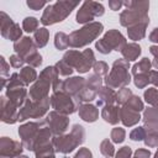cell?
Masks as SVG:
<instances>
[{"instance_id": "obj_1", "label": "cell", "mask_w": 158, "mask_h": 158, "mask_svg": "<svg viewBox=\"0 0 158 158\" xmlns=\"http://www.w3.org/2000/svg\"><path fill=\"white\" fill-rule=\"evenodd\" d=\"M59 79V74L56 69V67H47L44 68L40 78L31 85L30 91H28V98L32 101H38L48 98L49 95V89L53 86V84Z\"/></svg>"}, {"instance_id": "obj_2", "label": "cell", "mask_w": 158, "mask_h": 158, "mask_svg": "<svg viewBox=\"0 0 158 158\" xmlns=\"http://www.w3.org/2000/svg\"><path fill=\"white\" fill-rule=\"evenodd\" d=\"M85 141V130L81 125H73L70 133L56 136L53 138V146L56 153L67 154L73 152L78 146L84 143Z\"/></svg>"}, {"instance_id": "obj_3", "label": "cell", "mask_w": 158, "mask_h": 158, "mask_svg": "<svg viewBox=\"0 0 158 158\" xmlns=\"http://www.w3.org/2000/svg\"><path fill=\"white\" fill-rule=\"evenodd\" d=\"M78 5V1H57L54 4H49L46 6L40 21L43 26L62 22Z\"/></svg>"}, {"instance_id": "obj_4", "label": "cell", "mask_w": 158, "mask_h": 158, "mask_svg": "<svg viewBox=\"0 0 158 158\" xmlns=\"http://www.w3.org/2000/svg\"><path fill=\"white\" fill-rule=\"evenodd\" d=\"M130 69V62L126 59H116L109 72V74L105 77V86H109L111 89H122L127 88V85L131 81V75L128 73Z\"/></svg>"}, {"instance_id": "obj_5", "label": "cell", "mask_w": 158, "mask_h": 158, "mask_svg": "<svg viewBox=\"0 0 158 158\" xmlns=\"http://www.w3.org/2000/svg\"><path fill=\"white\" fill-rule=\"evenodd\" d=\"M104 30L101 22L93 21L88 25H84L81 28L73 31L69 35V47L72 48H83L91 43Z\"/></svg>"}, {"instance_id": "obj_6", "label": "cell", "mask_w": 158, "mask_h": 158, "mask_svg": "<svg viewBox=\"0 0 158 158\" xmlns=\"http://www.w3.org/2000/svg\"><path fill=\"white\" fill-rule=\"evenodd\" d=\"M51 107L57 111L60 112L63 115H70L74 114L75 111H78L79 106L81 105L80 100L78 98H74L69 94H67L65 91H56L51 95Z\"/></svg>"}, {"instance_id": "obj_7", "label": "cell", "mask_w": 158, "mask_h": 158, "mask_svg": "<svg viewBox=\"0 0 158 158\" xmlns=\"http://www.w3.org/2000/svg\"><path fill=\"white\" fill-rule=\"evenodd\" d=\"M51 105V99L49 96L38 100V101H32L30 98L25 101V104L19 109V121H25L27 118H41L43 117Z\"/></svg>"}, {"instance_id": "obj_8", "label": "cell", "mask_w": 158, "mask_h": 158, "mask_svg": "<svg viewBox=\"0 0 158 158\" xmlns=\"http://www.w3.org/2000/svg\"><path fill=\"white\" fill-rule=\"evenodd\" d=\"M26 85L20 78L19 73H12L11 77H9V81L6 84V98L16 105L19 109L25 104L27 100V90L25 88Z\"/></svg>"}, {"instance_id": "obj_9", "label": "cell", "mask_w": 158, "mask_h": 158, "mask_svg": "<svg viewBox=\"0 0 158 158\" xmlns=\"http://www.w3.org/2000/svg\"><path fill=\"white\" fill-rule=\"evenodd\" d=\"M47 125L46 121H35V122H26L19 128V136L21 138V143L23 148L35 152L36 147V139L38 137V133L41 128Z\"/></svg>"}, {"instance_id": "obj_10", "label": "cell", "mask_w": 158, "mask_h": 158, "mask_svg": "<svg viewBox=\"0 0 158 158\" xmlns=\"http://www.w3.org/2000/svg\"><path fill=\"white\" fill-rule=\"evenodd\" d=\"M104 12H105V10H104L102 4L96 2V1H84L77 12L75 21L78 23L88 25V23L93 22V20L95 17L102 16Z\"/></svg>"}, {"instance_id": "obj_11", "label": "cell", "mask_w": 158, "mask_h": 158, "mask_svg": "<svg viewBox=\"0 0 158 158\" xmlns=\"http://www.w3.org/2000/svg\"><path fill=\"white\" fill-rule=\"evenodd\" d=\"M0 25L1 36L4 38L10 40L14 43L22 38V28H20V25L14 22L12 19L4 11L0 12Z\"/></svg>"}, {"instance_id": "obj_12", "label": "cell", "mask_w": 158, "mask_h": 158, "mask_svg": "<svg viewBox=\"0 0 158 158\" xmlns=\"http://www.w3.org/2000/svg\"><path fill=\"white\" fill-rule=\"evenodd\" d=\"M46 123L49 127V130L52 131V133L54 136H60L64 135L65 131L68 130L69 126V117L68 115H63L60 112L57 111H51L47 117H46Z\"/></svg>"}, {"instance_id": "obj_13", "label": "cell", "mask_w": 158, "mask_h": 158, "mask_svg": "<svg viewBox=\"0 0 158 158\" xmlns=\"http://www.w3.org/2000/svg\"><path fill=\"white\" fill-rule=\"evenodd\" d=\"M141 22H148L149 23L148 15L142 12V11H137V10H132V9H126L120 15V23L123 27L128 28V27L135 26V25L141 23Z\"/></svg>"}, {"instance_id": "obj_14", "label": "cell", "mask_w": 158, "mask_h": 158, "mask_svg": "<svg viewBox=\"0 0 158 158\" xmlns=\"http://www.w3.org/2000/svg\"><path fill=\"white\" fill-rule=\"evenodd\" d=\"M23 151L22 143L14 141L9 137H1L0 139V157H9V158H16L21 156Z\"/></svg>"}, {"instance_id": "obj_15", "label": "cell", "mask_w": 158, "mask_h": 158, "mask_svg": "<svg viewBox=\"0 0 158 158\" xmlns=\"http://www.w3.org/2000/svg\"><path fill=\"white\" fill-rule=\"evenodd\" d=\"M0 109H1V121L2 122L12 125L19 121V107L16 105H14L6 96L1 98Z\"/></svg>"}, {"instance_id": "obj_16", "label": "cell", "mask_w": 158, "mask_h": 158, "mask_svg": "<svg viewBox=\"0 0 158 158\" xmlns=\"http://www.w3.org/2000/svg\"><path fill=\"white\" fill-rule=\"evenodd\" d=\"M102 40L107 43V46L111 48V51L114 49V51H116V52H121V51L123 49V47L127 44L126 38H125V37L122 36V33H121L120 31H117V30H109V31L104 35Z\"/></svg>"}, {"instance_id": "obj_17", "label": "cell", "mask_w": 158, "mask_h": 158, "mask_svg": "<svg viewBox=\"0 0 158 158\" xmlns=\"http://www.w3.org/2000/svg\"><path fill=\"white\" fill-rule=\"evenodd\" d=\"M14 51L16 52V54H19L20 57L26 59L28 56L37 52V46H36L33 38L22 37L21 40H19L17 42L14 43Z\"/></svg>"}, {"instance_id": "obj_18", "label": "cell", "mask_w": 158, "mask_h": 158, "mask_svg": "<svg viewBox=\"0 0 158 158\" xmlns=\"http://www.w3.org/2000/svg\"><path fill=\"white\" fill-rule=\"evenodd\" d=\"M85 83H86V79H84L81 77H72V78H68V79L63 80L62 91H65L67 94L77 98L78 94L85 86Z\"/></svg>"}, {"instance_id": "obj_19", "label": "cell", "mask_w": 158, "mask_h": 158, "mask_svg": "<svg viewBox=\"0 0 158 158\" xmlns=\"http://www.w3.org/2000/svg\"><path fill=\"white\" fill-rule=\"evenodd\" d=\"M141 115L139 112L127 107V106H122L120 107V121L123 123V126L126 127H132L138 123V121L141 120Z\"/></svg>"}, {"instance_id": "obj_20", "label": "cell", "mask_w": 158, "mask_h": 158, "mask_svg": "<svg viewBox=\"0 0 158 158\" xmlns=\"http://www.w3.org/2000/svg\"><path fill=\"white\" fill-rule=\"evenodd\" d=\"M94 64H95L94 52L90 48H88V49H84L81 52L80 60H79V64L75 68V70L79 73H86V72H89V69H91L94 67Z\"/></svg>"}, {"instance_id": "obj_21", "label": "cell", "mask_w": 158, "mask_h": 158, "mask_svg": "<svg viewBox=\"0 0 158 158\" xmlns=\"http://www.w3.org/2000/svg\"><path fill=\"white\" fill-rule=\"evenodd\" d=\"M116 91L109 86H102L98 93L96 105L98 106H106V105H114L116 102Z\"/></svg>"}, {"instance_id": "obj_22", "label": "cell", "mask_w": 158, "mask_h": 158, "mask_svg": "<svg viewBox=\"0 0 158 158\" xmlns=\"http://www.w3.org/2000/svg\"><path fill=\"white\" fill-rule=\"evenodd\" d=\"M78 114L85 122H95L99 118V109L91 104H81L78 109Z\"/></svg>"}, {"instance_id": "obj_23", "label": "cell", "mask_w": 158, "mask_h": 158, "mask_svg": "<svg viewBox=\"0 0 158 158\" xmlns=\"http://www.w3.org/2000/svg\"><path fill=\"white\" fill-rule=\"evenodd\" d=\"M101 117L110 125H116L120 121V107L118 105H106L101 110Z\"/></svg>"}, {"instance_id": "obj_24", "label": "cell", "mask_w": 158, "mask_h": 158, "mask_svg": "<svg viewBox=\"0 0 158 158\" xmlns=\"http://www.w3.org/2000/svg\"><path fill=\"white\" fill-rule=\"evenodd\" d=\"M141 47L139 44L132 42V43H127L123 49L121 51V54L123 57V59H126L127 62H131V60H136L139 56H141Z\"/></svg>"}, {"instance_id": "obj_25", "label": "cell", "mask_w": 158, "mask_h": 158, "mask_svg": "<svg viewBox=\"0 0 158 158\" xmlns=\"http://www.w3.org/2000/svg\"><path fill=\"white\" fill-rule=\"evenodd\" d=\"M147 26H148V22H141V23H137V25H135V26L128 27V28H127V33H128L130 40L139 41V40H142V38H144Z\"/></svg>"}, {"instance_id": "obj_26", "label": "cell", "mask_w": 158, "mask_h": 158, "mask_svg": "<svg viewBox=\"0 0 158 158\" xmlns=\"http://www.w3.org/2000/svg\"><path fill=\"white\" fill-rule=\"evenodd\" d=\"M54 153H56V151H54L53 141L52 142H47L44 144H41L35 149L36 158H56Z\"/></svg>"}, {"instance_id": "obj_27", "label": "cell", "mask_w": 158, "mask_h": 158, "mask_svg": "<svg viewBox=\"0 0 158 158\" xmlns=\"http://www.w3.org/2000/svg\"><path fill=\"white\" fill-rule=\"evenodd\" d=\"M20 78L21 80L23 81L25 85H30V84H33L36 80H37V72L35 70V68L27 65V67H23L21 68L20 70Z\"/></svg>"}, {"instance_id": "obj_28", "label": "cell", "mask_w": 158, "mask_h": 158, "mask_svg": "<svg viewBox=\"0 0 158 158\" xmlns=\"http://www.w3.org/2000/svg\"><path fill=\"white\" fill-rule=\"evenodd\" d=\"M49 38V31L46 27H40L35 33H33V41L37 46V48H42L47 44Z\"/></svg>"}, {"instance_id": "obj_29", "label": "cell", "mask_w": 158, "mask_h": 158, "mask_svg": "<svg viewBox=\"0 0 158 158\" xmlns=\"http://www.w3.org/2000/svg\"><path fill=\"white\" fill-rule=\"evenodd\" d=\"M80 56H81V52H79V51H77V49H69V51H67V52L64 53V56H63L62 59H63L67 64H69L73 69H75V68L78 67V64H79Z\"/></svg>"}, {"instance_id": "obj_30", "label": "cell", "mask_w": 158, "mask_h": 158, "mask_svg": "<svg viewBox=\"0 0 158 158\" xmlns=\"http://www.w3.org/2000/svg\"><path fill=\"white\" fill-rule=\"evenodd\" d=\"M151 68H152V62L148 58H142L138 63H136L132 67V74L133 77L138 74H144V73H148Z\"/></svg>"}, {"instance_id": "obj_31", "label": "cell", "mask_w": 158, "mask_h": 158, "mask_svg": "<svg viewBox=\"0 0 158 158\" xmlns=\"http://www.w3.org/2000/svg\"><path fill=\"white\" fill-rule=\"evenodd\" d=\"M98 93H99V91H96V90H94V89H91V88L86 86V84H85V86H84V88H83V90L78 94V96H77V98H78L80 101L90 102V101H93V100H95V99H96Z\"/></svg>"}, {"instance_id": "obj_32", "label": "cell", "mask_w": 158, "mask_h": 158, "mask_svg": "<svg viewBox=\"0 0 158 158\" xmlns=\"http://www.w3.org/2000/svg\"><path fill=\"white\" fill-rule=\"evenodd\" d=\"M54 46L59 51H64L69 47V36L64 32H57L54 36Z\"/></svg>"}, {"instance_id": "obj_33", "label": "cell", "mask_w": 158, "mask_h": 158, "mask_svg": "<svg viewBox=\"0 0 158 158\" xmlns=\"http://www.w3.org/2000/svg\"><path fill=\"white\" fill-rule=\"evenodd\" d=\"M123 6H126V9H132V10H137V11H142L144 14L148 12L149 9V2L148 1H123Z\"/></svg>"}, {"instance_id": "obj_34", "label": "cell", "mask_w": 158, "mask_h": 158, "mask_svg": "<svg viewBox=\"0 0 158 158\" xmlns=\"http://www.w3.org/2000/svg\"><path fill=\"white\" fill-rule=\"evenodd\" d=\"M143 98L146 100L147 104H149L153 107L158 106V89L156 88H148L144 93H143Z\"/></svg>"}, {"instance_id": "obj_35", "label": "cell", "mask_w": 158, "mask_h": 158, "mask_svg": "<svg viewBox=\"0 0 158 158\" xmlns=\"http://www.w3.org/2000/svg\"><path fill=\"white\" fill-rule=\"evenodd\" d=\"M38 25H40V21L36 17L28 16V17H26L22 21V30L26 31V32H28V33H31V32L35 33L38 30Z\"/></svg>"}, {"instance_id": "obj_36", "label": "cell", "mask_w": 158, "mask_h": 158, "mask_svg": "<svg viewBox=\"0 0 158 158\" xmlns=\"http://www.w3.org/2000/svg\"><path fill=\"white\" fill-rule=\"evenodd\" d=\"M100 152L104 157L106 158H112L115 156V148H114V144L109 139V138H105L101 143H100Z\"/></svg>"}, {"instance_id": "obj_37", "label": "cell", "mask_w": 158, "mask_h": 158, "mask_svg": "<svg viewBox=\"0 0 158 158\" xmlns=\"http://www.w3.org/2000/svg\"><path fill=\"white\" fill-rule=\"evenodd\" d=\"M132 95H133V94H132L131 89H128V88H122V89H120L118 93L116 94V102H117V105L123 106V105L130 100V98H131Z\"/></svg>"}, {"instance_id": "obj_38", "label": "cell", "mask_w": 158, "mask_h": 158, "mask_svg": "<svg viewBox=\"0 0 158 158\" xmlns=\"http://www.w3.org/2000/svg\"><path fill=\"white\" fill-rule=\"evenodd\" d=\"M0 63H1V67H0V74H1V84H0V88H4L6 81H9L7 79V75H9V69H10V63H7L5 60L4 57H0Z\"/></svg>"}, {"instance_id": "obj_39", "label": "cell", "mask_w": 158, "mask_h": 158, "mask_svg": "<svg viewBox=\"0 0 158 158\" xmlns=\"http://www.w3.org/2000/svg\"><path fill=\"white\" fill-rule=\"evenodd\" d=\"M125 106H127V107H130V109H132V110H135V111H137V112H141V111L144 109L143 101L141 100V98H138V96H136V95H132V96L130 98V100L125 104Z\"/></svg>"}, {"instance_id": "obj_40", "label": "cell", "mask_w": 158, "mask_h": 158, "mask_svg": "<svg viewBox=\"0 0 158 158\" xmlns=\"http://www.w3.org/2000/svg\"><path fill=\"white\" fill-rule=\"evenodd\" d=\"M54 67H56V69H57L58 74H59V75H62V77L72 75V73H73V70H74V69H73L69 64H67L63 59H60L59 62H57Z\"/></svg>"}, {"instance_id": "obj_41", "label": "cell", "mask_w": 158, "mask_h": 158, "mask_svg": "<svg viewBox=\"0 0 158 158\" xmlns=\"http://www.w3.org/2000/svg\"><path fill=\"white\" fill-rule=\"evenodd\" d=\"M125 137H126V131L121 127H115L111 130V133H110V138L114 143H122L125 141Z\"/></svg>"}, {"instance_id": "obj_42", "label": "cell", "mask_w": 158, "mask_h": 158, "mask_svg": "<svg viewBox=\"0 0 158 158\" xmlns=\"http://www.w3.org/2000/svg\"><path fill=\"white\" fill-rule=\"evenodd\" d=\"M142 120H143V122H158V111H157V109L153 107V106L146 109L143 111Z\"/></svg>"}, {"instance_id": "obj_43", "label": "cell", "mask_w": 158, "mask_h": 158, "mask_svg": "<svg viewBox=\"0 0 158 158\" xmlns=\"http://www.w3.org/2000/svg\"><path fill=\"white\" fill-rule=\"evenodd\" d=\"M86 86H89V88H91V89H94V90H96V91H99L101 88H102V79L99 77V75H96V74H91L88 79H86Z\"/></svg>"}, {"instance_id": "obj_44", "label": "cell", "mask_w": 158, "mask_h": 158, "mask_svg": "<svg viewBox=\"0 0 158 158\" xmlns=\"http://www.w3.org/2000/svg\"><path fill=\"white\" fill-rule=\"evenodd\" d=\"M93 69H94V74L99 75L100 78L106 77V75L109 74V65H107L105 62H102V60L95 62V64H94Z\"/></svg>"}, {"instance_id": "obj_45", "label": "cell", "mask_w": 158, "mask_h": 158, "mask_svg": "<svg viewBox=\"0 0 158 158\" xmlns=\"http://www.w3.org/2000/svg\"><path fill=\"white\" fill-rule=\"evenodd\" d=\"M25 62H26L30 67H32V68H38V67L42 64V56H41L38 52H35V53H32L31 56H28V57L25 59Z\"/></svg>"}, {"instance_id": "obj_46", "label": "cell", "mask_w": 158, "mask_h": 158, "mask_svg": "<svg viewBox=\"0 0 158 158\" xmlns=\"http://www.w3.org/2000/svg\"><path fill=\"white\" fill-rule=\"evenodd\" d=\"M149 73V72H148ZM148 73H144V74H138V75H135L133 78V83L137 88L139 89H143L148 85L149 83V77H148Z\"/></svg>"}, {"instance_id": "obj_47", "label": "cell", "mask_w": 158, "mask_h": 158, "mask_svg": "<svg viewBox=\"0 0 158 158\" xmlns=\"http://www.w3.org/2000/svg\"><path fill=\"white\" fill-rule=\"evenodd\" d=\"M130 138L132 139V141H143L144 138H146V131H144V128H143V126L142 127H136V128H133L131 132H130Z\"/></svg>"}, {"instance_id": "obj_48", "label": "cell", "mask_w": 158, "mask_h": 158, "mask_svg": "<svg viewBox=\"0 0 158 158\" xmlns=\"http://www.w3.org/2000/svg\"><path fill=\"white\" fill-rule=\"evenodd\" d=\"M10 65L12 68H23V63H25V59L22 57H20L19 54H12L10 56Z\"/></svg>"}, {"instance_id": "obj_49", "label": "cell", "mask_w": 158, "mask_h": 158, "mask_svg": "<svg viewBox=\"0 0 158 158\" xmlns=\"http://www.w3.org/2000/svg\"><path fill=\"white\" fill-rule=\"evenodd\" d=\"M143 128L146 135H158V122H144Z\"/></svg>"}, {"instance_id": "obj_50", "label": "cell", "mask_w": 158, "mask_h": 158, "mask_svg": "<svg viewBox=\"0 0 158 158\" xmlns=\"http://www.w3.org/2000/svg\"><path fill=\"white\" fill-rule=\"evenodd\" d=\"M131 157H132V149L128 146H123L115 154V158H131Z\"/></svg>"}, {"instance_id": "obj_51", "label": "cell", "mask_w": 158, "mask_h": 158, "mask_svg": "<svg viewBox=\"0 0 158 158\" xmlns=\"http://www.w3.org/2000/svg\"><path fill=\"white\" fill-rule=\"evenodd\" d=\"M95 48L100 52V53H102V54H109L110 52H111V48L107 46V43L101 38V40H99V41H96V43H95Z\"/></svg>"}, {"instance_id": "obj_52", "label": "cell", "mask_w": 158, "mask_h": 158, "mask_svg": "<svg viewBox=\"0 0 158 158\" xmlns=\"http://www.w3.org/2000/svg\"><path fill=\"white\" fill-rule=\"evenodd\" d=\"M143 141H144V144L149 148L158 147V135H146V138Z\"/></svg>"}, {"instance_id": "obj_53", "label": "cell", "mask_w": 158, "mask_h": 158, "mask_svg": "<svg viewBox=\"0 0 158 158\" xmlns=\"http://www.w3.org/2000/svg\"><path fill=\"white\" fill-rule=\"evenodd\" d=\"M26 4H27V6H28L31 10H35V11L41 10L43 6L47 5V2L43 1V0H28Z\"/></svg>"}, {"instance_id": "obj_54", "label": "cell", "mask_w": 158, "mask_h": 158, "mask_svg": "<svg viewBox=\"0 0 158 158\" xmlns=\"http://www.w3.org/2000/svg\"><path fill=\"white\" fill-rule=\"evenodd\" d=\"M74 158H93V154L89 151V148L83 147V148H79V151L75 153Z\"/></svg>"}, {"instance_id": "obj_55", "label": "cell", "mask_w": 158, "mask_h": 158, "mask_svg": "<svg viewBox=\"0 0 158 158\" xmlns=\"http://www.w3.org/2000/svg\"><path fill=\"white\" fill-rule=\"evenodd\" d=\"M133 154H135L136 158H149V157H151L149 149H146V148H139V149H137Z\"/></svg>"}, {"instance_id": "obj_56", "label": "cell", "mask_w": 158, "mask_h": 158, "mask_svg": "<svg viewBox=\"0 0 158 158\" xmlns=\"http://www.w3.org/2000/svg\"><path fill=\"white\" fill-rule=\"evenodd\" d=\"M109 6H110V9L112 11H117L123 6V1H121V0H110L109 1Z\"/></svg>"}, {"instance_id": "obj_57", "label": "cell", "mask_w": 158, "mask_h": 158, "mask_svg": "<svg viewBox=\"0 0 158 158\" xmlns=\"http://www.w3.org/2000/svg\"><path fill=\"white\" fill-rule=\"evenodd\" d=\"M148 77H149V83L153 84L154 86H158V70H149L148 73Z\"/></svg>"}, {"instance_id": "obj_58", "label": "cell", "mask_w": 158, "mask_h": 158, "mask_svg": "<svg viewBox=\"0 0 158 158\" xmlns=\"http://www.w3.org/2000/svg\"><path fill=\"white\" fill-rule=\"evenodd\" d=\"M148 40L151 42H153V43H157V46H158V27L153 28V31L148 36Z\"/></svg>"}, {"instance_id": "obj_59", "label": "cell", "mask_w": 158, "mask_h": 158, "mask_svg": "<svg viewBox=\"0 0 158 158\" xmlns=\"http://www.w3.org/2000/svg\"><path fill=\"white\" fill-rule=\"evenodd\" d=\"M149 52L154 58H158V46H151L149 47Z\"/></svg>"}, {"instance_id": "obj_60", "label": "cell", "mask_w": 158, "mask_h": 158, "mask_svg": "<svg viewBox=\"0 0 158 158\" xmlns=\"http://www.w3.org/2000/svg\"><path fill=\"white\" fill-rule=\"evenodd\" d=\"M16 158H28L27 156H23V154H21V156H19V157H16Z\"/></svg>"}, {"instance_id": "obj_61", "label": "cell", "mask_w": 158, "mask_h": 158, "mask_svg": "<svg viewBox=\"0 0 158 158\" xmlns=\"http://www.w3.org/2000/svg\"><path fill=\"white\" fill-rule=\"evenodd\" d=\"M153 158H158V153H156V154H154V157H153Z\"/></svg>"}, {"instance_id": "obj_62", "label": "cell", "mask_w": 158, "mask_h": 158, "mask_svg": "<svg viewBox=\"0 0 158 158\" xmlns=\"http://www.w3.org/2000/svg\"><path fill=\"white\" fill-rule=\"evenodd\" d=\"M0 158H9V157H0Z\"/></svg>"}, {"instance_id": "obj_63", "label": "cell", "mask_w": 158, "mask_h": 158, "mask_svg": "<svg viewBox=\"0 0 158 158\" xmlns=\"http://www.w3.org/2000/svg\"><path fill=\"white\" fill-rule=\"evenodd\" d=\"M156 109H157V111H158V106H157V107H156Z\"/></svg>"}, {"instance_id": "obj_64", "label": "cell", "mask_w": 158, "mask_h": 158, "mask_svg": "<svg viewBox=\"0 0 158 158\" xmlns=\"http://www.w3.org/2000/svg\"><path fill=\"white\" fill-rule=\"evenodd\" d=\"M133 158H136V157H133Z\"/></svg>"}]
</instances>
